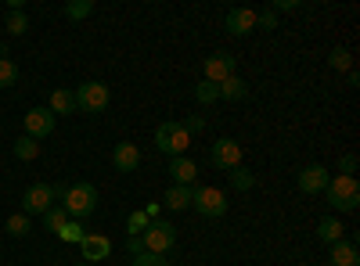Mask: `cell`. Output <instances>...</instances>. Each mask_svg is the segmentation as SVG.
Instances as JSON below:
<instances>
[{"label":"cell","instance_id":"11","mask_svg":"<svg viewBox=\"0 0 360 266\" xmlns=\"http://www.w3.org/2000/svg\"><path fill=\"white\" fill-rule=\"evenodd\" d=\"M328 180H332V173L314 162V166H307L303 173H299V191H303V194H317V191L328 187Z\"/></svg>","mask_w":360,"mask_h":266},{"label":"cell","instance_id":"28","mask_svg":"<svg viewBox=\"0 0 360 266\" xmlns=\"http://www.w3.org/2000/svg\"><path fill=\"white\" fill-rule=\"evenodd\" d=\"M25 29H29L25 11H8V33L11 36H25Z\"/></svg>","mask_w":360,"mask_h":266},{"label":"cell","instance_id":"3","mask_svg":"<svg viewBox=\"0 0 360 266\" xmlns=\"http://www.w3.org/2000/svg\"><path fill=\"white\" fill-rule=\"evenodd\" d=\"M76 112H86V115H101L108 108V86L101 79H90V83H79L76 91Z\"/></svg>","mask_w":360,"mask_h":266},{"label":"cell","instance_id":"10","mask_svg":"<svg viewBox=\"0 0 360 266\" xmlns=\"http://www.w3.org/2000/svg\"><path fill=\"white\" fill-rule=\"evenodd\" d=\"M202 69H205V79H209V83H224L227 76H234V54H227V51L209 54Z\"/></svg>","mask_w":360,"mask_h":266},{"label":"cell","instance_id":"36","mask_svg":"<svg viewBox=\"0 0 360 266\" xmlns=\"http://www.w3.org/2000/svg\"><path fill=\"white\" fill-rule=\"evenodd\" d=\"M339 173H342V176H353V173H356V155H353V152H349V155H342Z\"/></svg>","mask_w":360,"mask_h":266},{"label":"cell","instance_id":"13","mask_svg":"<svg viewBox=\"0 0 360 266\" xmlns=\"http://www.w3.org/2000/svg\"><path fill=\"white\" fill-rule=\"evenodd\" d=\"M112 162H115V169H119V173H137V166H141V147H137V144H130V140L115 144Z\"/></svg>","mask_w":360,"mask_h":266},{"label":"cell","instance_id":"35","mask_svg":"<svg viewBox=\"0 0 360 266\" xmlns=\"http://www.w3.org/2000/svg\"><path fill=\"white\" fill-rule=\"evenodd\" d=\"M299 8H303V4H299V0H274V4H270V11H299Z\"/></svg>","mask_w":360,"mask_h":266},{"label":"cell","instance_id":"7","mask_svg":"<svg viewBox=\"0 0 360 266\" xmlns=\"http://www.w3.org/2000/svg\"><path fill=\"white\" fill-rule=\"evenodd\" d=\"M191 209L202 213V216H209V220H220V216L227 213V198H224V191H217V187H195Z\"/></svg>","mask_w":360,"mask_h":266},{"label":"cell","instance_id":"39","mask_svg":"<svg viewBox=\"0 0 360 266\" xmlns=\"http://www.w3.org/2000/svg\"><path fill=\"white\" fill-rule=\"evenodd\" d=\"M76 266H90V262H76Z\"/></svg>","mask_w":360,"mask_h":266},{"label":"cell","instance_id":"30","mask_svg":"<svg viewBox=\"0 0 360 266\" xmlns=\"http://www.w3.org/2000/svg\"><path fill=\"white\" fill-rule=\"evenodd\" d=\"M8 234H11V238H25V234H29V216L25 213L8 216Z\"/></svg>","mask_w":360,"mask_h":266},{"label":"cell","instance_id":"2","mask_svg":"<svg viewBox=\"0 0 360 266\" xmlns=\"http://www.w3.org/2000/svg\"><path fill=\"white\" fill-rule=\"evenodd\" d=\"M62 209L69 213V220H86L90 213L98 209V187L94 184H69Z\"/></svg>","mask_w":360,"mask_h":266},{"label":"cell","instance_id":"1","mask_svg":"<svg viewBox=\"0 0 360 266\" xmlns=\"http://www.w3.org/2000/svg\"><path fill=\"white\" fill-rule=\"evenodd\" d=\"M324 201L332 205L335 213H353L356 205H360V184H356V176H332L324 187Z\"/></svg>","mask_w":360,"mask_h":266},{"label":"cell","instance_id":"20","mask_svg":"<svg viewBox=\"0 0 360 266\" xmlns=\"http://www.w3.org/2000/svg\"><path fill=\"white\" fill-rule=\"evenodd\" d=\"M47 108H51L54 115H72V112H76V98H72V91H54Z\"/></svg>","mask_w":360,"mask_h":266},{"label":"cell","instance_id":"33","mask_svg":"<svg viewBox=\"0 0 360 266\" xmlns=\"http://www.w3.org/2000/svg\"><path fill=\"white\" fill-rule=\"evenodd\" d=\"M256 29H278V15L274 11H256Z\"/></svg>","mask_w":360,"mask_h":266},{"label":"cell","instance_id":"17","mask_svg":"<svg viewBox=\"0 0 360 266\" xmlns=\"http://www.w3.org/2000/svg\"><path fill=\"white\" fill-rule=\"evenodd\" d=\"M217 91H220V101H242L249 98V83L242 76H227L224 83H217Z\"/></svg>","mask_w":360,"mask_h":266},{"label":"cell","instance_id":"21","mask_svg":"<svg viewBox=\"0 0 360 266\" xmlns=\"http://www.w3.org/2000/svg\"><path fill=\"white\" fill-rule=\"evenodd\" d=\"M11 152H15V159H22V162H33L37 155H40V140H33V137H18L15 140V147H11Z\"/></svg>","mask_w":360,"mask_h":266},{"label":"cell","instance_id":"24","mask_svg":"<svg viewBox=\"0 0 360 266\" xmlns=\"http://www.w3.org/2000/svg\"><path fill=\"white\" fill-rule=\"evenodd\" d=\"M65 15H69L72 22L90 18V15H94V0H69V4H65Z\"/></svg>","mask_w":360,"mask_h":266},{"label":"cell","instance_id":"38","mask_svg":"<svg viewBox=\"0 0 360 266\" xmlns=\"http://www.w3.org/2000/svg\"><path fill=\"white\" fill-rule=\"evenodd\" d=\"M159 213H162V205H159V201H152V205L144 209V216H148V220H159Z\"/></svg>","mask_w":360,"mask_h":266},{"label":"cell","instance_id":"5","mask_svg":"<svg viewBox=\"0 0 360 266\" xmlns=\"http://www.w3.org/2000/svg\"><path fill=\"white\" fill-rule=\"evenodd\" d=\"M141 241H144V252H152V255H166V252L176 245V227H173V223H166V220H152V223L144 227Z\"/></svg>","mask_w":360,"mask_h":266},{"label":"cell","instance_id":"29","mask_svg":"<svg viewBox=\"0 0 360 266\" xmlns=\"http://www.w3.org/2000/svg\"><path fill=\"white\" fill-rule=\"evenodd\" d=\"M328 65H332L335 72H349V69H353V58H349V51L335 47V51H332V58H328Z\"/></svg>","mask_w":360,"mask_h":266},{"label":"cell","instance_id":"23","mask_svg":"<svg viewBox=\"0 0 360 266\" xmlns=\"http://www.w3.org/2000/svg\"><path fill=\"white\" fill-rule=\"evenodd\" d=\"M65 223H69V213L62 209V205H51V209L44 213V227H47L51 234H58V230H62Z\"/></svg>","mask_w":360,"mask_h":266},{"label":"cell","instance_id":"19","mask_svg":"<svg viewBox=\"0 0 360 266\" xmlns=\"http://www.w3.org/2000/svg\"><path fill=\"white\" fill-rule=\"evenodd\" d=\"M342 223L335 220V216H324L321 223H317V238L324 241V245H335V241H342Z\"/></svg>","mask_w":360,"mask_h":266},{"label":"cell","instance_id":"37","mask_svg":"<svg viewBox=\"0 0 360 266\" xmlns=\"http://www.w3.org/2000/svg\"><path fill=\"white\" fill-rule=\"evenodd\" d=\"M127 252H130V255H141V252H144L141 234H130V238H127Z\"/></svg>","mask_w":360,"mask_h":266},{"label":"cell","instance_id":"25","mask_svg":"<svg viewBox=\"0 0 360 266\" xmlns=\"http://www.w3.org/2000/svg\"><path fill=\"white\" fill-rule=\"evenodd\" d=\"M195 101H198V105H213V101H220V91H217V83H209V79L195 83Z\"/></svg>","mask_w":360,"mask_h":266},{"label":"cell","instance_id":"14","mask_svg":"<svg viewBox=\"0 0 360 266\" xmlns=\"http://www.w3.org/2000/svg\"><path fill=\"white\" fill-rule=\"evenodd\" d=\"M79 248H83V259L94 266L98 259H108L112 255V241L105 238V234H86V238L79 241Z\"/></svg>","mask_w":360,"mask_h":266},{"label":"cell","instance_id":"27","mask_svg":"<svg viewBox=\"0 0 360 266\" xmlns=\"http://www.w3.org/2000/svg\"><path fill=\"white\" fill-rule=\"evenodd\" d=\"M18 83V65L11 58H0V86H15Z\"/></svg>","mask_w":360,"mask_h":266},{"label":"cell","instance_id":"22","mask_svg":"<svg viewBox=\"0 0 360 266\" xmlns=\"http://www.w3.org/2000/svg\"><path fill=\"white\" fill-rule=\"evenodd\" d=\"M252 184H256V173L252 169H245V166H234L231 169V187L234 191H252Z\"/></svg>","mask_w":360,"mask_h":266},{"label":"cell","instance_id":"18","mask_svg":"<svg viewBox=\"0 0 360 266\" xmlns=\"http://www.w3.org/2000/svg\"><path fill=\"white\" fill-rule=\"evenodd\" d=\"M191 198H195V187H180V184H173V187L166 191V209L184 213V209H191Z\"/></svg>","mask_w":360,"mask_h":266},{"label":"cell","instance_id":"8","mask_svg":"<svg viewBox=\"0 0 360 266\" xmlns=\"http://www.w3.org/2000/svg\"><path fill=\"white\" fill-rule=\"evenodd\" d=\"M22 123H25V137L44 140V137H51V133H54V126H58V115H54L51 108H29Z\"/></svg>","mask_w":360,"mask_h":266},{"label":"cell","instance_id":"4","mask_svg":"<svg viewBox=\"0 0 360 266\" xmlns=\"http://www.w3.org/2000/svg\"><path fill=\"white\" fill-rule=\"evenodd\" d=\"M155 147H159L162 155H169V159H180L191 147V133L180 126V123H162L155 130Z\"/></svg>","mask_w":360,"mask_h":266},{"label":"cell","instance_id":"34","mask_svg":"<svg viewBox=\"0 0 360 266\" xmlns=\"http://www.w3.org/2000/svg\"><path fill=\"white\" fill-rule=\"evenodd\" d=\"M180 126H184L188 133H202V130H205V119H202V115H188V119L180 123Z\"/></svg>","mask_w":360,"mask_h":266},{"label":"cell","instance_id":"15","mask_svg":"<svg viewBox=\"0 0 360 266\" xmlns=\"http://www.w3.org/2000/svg\"><path fill=\"white\" fill-rule=\"evenodd\" d=\"M169 176H173V184H180V187H195V180H198V166H195L188 155H180V159L169 162Z\"/></svg>","mask_w":360,"mask_h":266},{"label":"cell","instance_id":"12","mask_svg":"<svg viewBox=\"0 0 360 266\" xmlns=\"http://www.w3.org/2000/svg\"><path fill=\"white\" fill-rule=\"evenodd\" d=\"M224 29H227L231 36H245V33H252V29H256V11H252V8H234V11H227Z\"/></svg>","mask_w":360,"mask_h":266},{"label":"cell","instance_id":"32","mask_svg":"<svg viewBox=\"0 0 360 266\" xmlns=\"http://www.w3.org/2000/svg\"><path fill=\"white\" fill-rule=\"evenodd\" d=\"M130 266H169V259L166 255H152V252H141V255H134Z\"/></svg>","mask_w":360,"mask_h":266},{"label":"cell","instance_id":"16","mask_svg":"<svg viewBox=\"0 0 360 266\" xmlns=\"http://www.w3.org/2000/svg\"><path fill=\"white\" fill-rule=\"evenodd\" d=\"M328 262L332 266H360V252H356V245L353 241H335L332 245V255H328Z\"/></svg>","mask_w":360,"mask_h":266},{"label":"cell","instance_id":"6","mask_svg":"<svg viewBox=\"0 0 360 266\" xmlns=\"http://www.w3.org/2000/svg\"><path fill=\"white\" fill-rule=\"evenodd\" d=\"M209 162H213V169H220V173H231L234 166H242V144L231 140V137H220L213 147H209Z\"/></svg>","mask_w":360,"mask_h":266},{"label":"cell","instance_id":"9","mask_svg":"<svg viewBox=\"0 0 360 266\" xmlns=\"http://www.w3.org/2000/svg\"><path fill=\"white\" fill-rule=\"evenodd\" d=\"M51 201H54V187L51 184H33L25 194H22V213L25 216H44L47 209H51Z\"/></svg>","mask_w":360,"mask_h":266},{"label":"cell","instance_id":"31","mask_svg":"<svg viewBox=\"0 0 360 266\" xmlns=\"http://www.w3.org/2000/svg\"><path fill=\"white\" fill-rule=\"evenodd\" d=\"M148 223H152V220L144 216V209H134V213L127 216V230H130V234H144V227H148Z\"/></svg>","mask_w":360,"mask_h":266},{"label":"cell","instance_id":"26","mask_svg":"<svg viewBox=\"0 0 360 266\" xmlns=\"http://www.w3.org/2000/svg\"><path fill=\"white\" fill-rule=\"evenodd\" d=\"M58 238L62 241H83L86 238V230H83V220H69L62 230H58Z\"/></svg>","mask_w":360,"mask_h":266}]
</instances>
